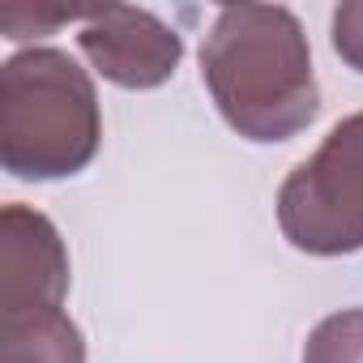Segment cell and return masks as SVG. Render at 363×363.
Listing matches in <instances>:
<instances>
[{"label": "cell", "instance_id": "6da1fadb", "mask_svg": "<svg viewBox=\"0 0 363 363\" xmlns=\"http://www.w3.org/2000/svg\"><path fill=\"white\" fill-rule=\"evenodd\" d=\"M201 82L231 133L291 141L320 116L303 22L286 5H227L201 43Z\"/></svg>", "mask_w": 363, "mask_h": 363}, {"label": "cell", "instance_id": "7a4b0ae2", "mask_svg": "<svg viewBox=\"0 0 363 363\" xmlns=\"http://www.w3.org/2000/svg\"><path fill=\"white\" fill-rule=\"evenodd\" d=\"M103 145L94 77L60 48H26L0 65V167L13 179H73Z\"/></svg>", "mask_w": 363, "mask_h": 363}, {"label": "cell", "instance_id": "3957f363", "mask_svg": "<svg viewBox=\"0 0 363 363\" xmlns=\"http://www.w3.org/2000/svg\"><path fill=\"white\" fill-rule=\"evenodd\" d=\"M278 231L295 252H363V111L342 116L278 189Z\"/></svg>", "mask_w": 363, "mask_h": 363}, {"label": "cell", "instance_id": "277c9868", "mask_svg": "<svg viewBox=\"0 0 363 363\" xmlns=\"http://www.w3.org/2000/svg\"><path fill=\"white\" fill-rule=\"evenodd\" d=\"M77 48L90 69L120 90H158L184 60V39L150 9L103 5L82 18Z\"/></svg>", "mask_w": 363, "mask_h": 363}, {"label": "cell", "instance_id": "5b68a950", "mask_svg": "<svg viewBox=\"0 0 363 363\" xmlns=\"http://www.w3.org/2000/svg\"><path fill=\"white\" fill-rule=\"evenodd\" d=\"M69 248L43 210L9 201L0 210V316L65 308Z\"/></svg>", "mask_w": 363, "mask_h": 363}, {"label": "cell", "instance_id": "8992f818", "mask_svg": "<svg viewBox=\"0 0 363 363\" xmlns=\"http://www.w3.org/2000/svg\"><path fill=\"white\" fill-rule=\"evenodd\" d=\"M0 363H86V337L65 308L0 316Z\"/></svg>", "mask_w": 363, "mask_h": 363}, {"label": "cell", "instance_id": "52a82bcc", "mask_svg": "<svg viewBox=\"0 0 363 363\" xmlns=\"http://www.w3.org/2000/svg\"><path fill=\"white\" fill-rule=\"evenodd\" d=\"M303 363H363V308L329 312L303 342Z\"/></svg>", "mask_w": 363, "mask_h": 363}, {"label": "cell", "instance_id": "ba28073f", "mask_svg": "<svg viewBox=\"0 0 363 363\" xmlns=\"http://www.w3.org/2000/svg\"><path fill=\"white\" fill-rule=\"evenodd\" d=\"M329 43L346 69L363 73V0H342L329 18Z\"/></svg>", "mask_w": 363, "mask_h": 363}]
</instances>
